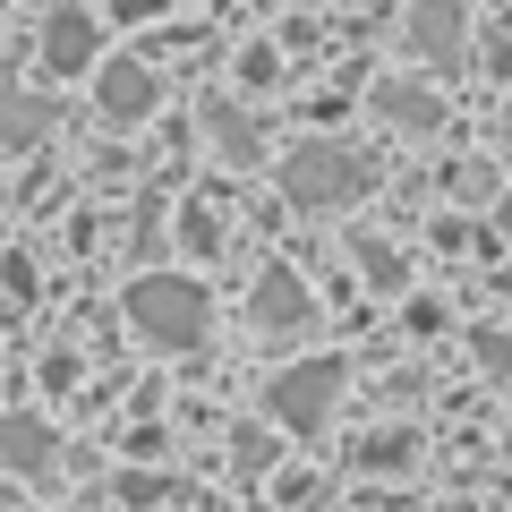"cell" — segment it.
Masks as SVG:
<instances>
[{
	"label": "cell",
	"instance_id": "cell-13",
	"mask_svg": "<svg viewBox=\"0 0 512 512\" xmlns=\"http://www.w3.org/2000/svg\"><path fill=\"white\" fill-rule=\"evenodd\" d=\"M402 453H410V436H376V444H367L359 461H367V470H393V461H402Z\"/></svg>",
	"mask_w": 512,
	"mask_h": 512
},
{
	"label": "cell",
	"instance_id": "cell-4",
	"mask_svg": "<svg viewBox=\"0 0 512 512\" xmlns=\"http://www.w3.org/2000/svg\"><path fill=\"white\" fill-rule=\"evenodd\" d=\"M461 0H419L410 9V52L427 60V69H461Z\"/></svg>",
	"mask_w": 512,
	"mask_h": 512
},
{
	"label": "cell",
	"instance_id": "cell-7",
	"mask_svg": "<svg viewBox=\"0 0 512 512\" xmlns=\"http://www.w3.org/2000/svg\"><path fill=\"white\" fill-rule=\"evenodd\" d=\"M376 111L393 128H402V137H436V120H444V103L427 86H410V77H393V86H376Z\"/></svg>",
	"mask_w": 512,
	"mask_h": 512
},
{
	"label": "cell",
	"instance_id": "cell-15",
	"mask_svg": "<svg viewBox=\"0 0 512 512\" xmlns=\"http://www.w3.org/2000/svg\"><path fill=\"white\" fill-rule=\"evenodd\" d=\"M504 163H512V120H504Z\"/></svg>",
	"mask_w": 512,
	"mask_h": 512
},
{
	"label": "cell",
	"instance_id": "cell-2",
	"mask_svg": "<svg viewBox=\"0 0 512 512\" xmlns=\"http://www.w3.org/2000/svg\"><path fill=\"white\" fill-rule=\"evenodd\" d=\"M128 325L146 333L154 350H197L205 342V291L180 274H146L128 291Z\"/></svg>",
	"mask_w": 512,
	"mask_h": 512
},
{
	"label": "cell",
	"instance_id": "cell-10",
	"mask_svg": "<svg viewBox=\"0 0 512 512\" xmlns=\"http://www.w3.org/2000/svg\"><path fill=\"white\" fill-rule=\"evenodd\" d=\"M0 461H9V470H43V461H52V436H43L35 419H9L0 427Z\"/></svg>",
	"mask_w": 512,
	"mask_h": 512
},
{
	"label": "cell",
	"instance_id": "cell-12",
	"mask_svg": "<svg viewBox=\"0 0 512 512\" xmlns=\"http://www.w3.org/2000/svg\"><path fill=\"white\" fill-rule=\"evenodd\" d=\"M359 265H367V282H384V291H402V256L384 248V239H359Z\"/></svg>",
	"mask_w": 512,
	"mask_h": 512
},
{
	"label": "cell",
	"instance_id": "cell-3",
	"mask_svg": "<svg viewBox=\"0 0 512 512\" xmlns=\"http://www.w3.org/2000/svg\"><path fill=\"white\" fill-rule=\"evenodd\" d=\"M333 402H342V359H299V367L274 376V419L291 436H316L333 419Z\"/></svg>",
	"mask_w": 512,
	"mask_h": 512
},
{
	"label": "cell",
	"instance_id": "cell-8",
	"mask_svg": "<svg viewBox=\"0 0 512 512\" xmlns=\"http://www.w3.org/2000/svg\"><path fill=\"white\" fill-rule=\"evenodd\" d=\"M205 128H214V146H222V163H256V120L248 111H231V103H205Z\"/></svg>",
	"mask_w": 512,
	"mask_h": 512
},
{
	"label": "cell",
	"instance_id": "cell-9",
	"mask_svg": "<svg viewBox=\"0 0 512 512\" xmlns=\"http://www.w3.org/2000/svg\"><path fill=\"white\" fill-rule=\"evenodd\" d=\"M43 60H52V69H86V60H94V26L77 18V9H60L52 35H43Z\"/></svg>",
	"mask_w": 512,
	"mask_h": 512
},
{
	"label": "cell",
	"instance_id": "cell-5",
	"mask_svg": "<svg viewBox=\"0 0 512 512\" xmlns=\"http://www.w3.org/2000/svg\"><path fill=\"white\" fill-rule=\"evenodd\" d=\"M94 103H103V120H146V111H154V77L146 69H137V60H111V69H103V86H94Z\"/></svg>",
	"mask_w": 512,
	"mask_h": 512
},
{
	"label": "cell",
	"instance_id": "cell-1",
	"mask_svg": "<svg viewBox=\"0 0 512 512\" xmlns=\"http://www.w3.org/2000/svg\"><path fill=\"white\" fill-rule=\"evenodd\" d=\"M367 180H376V163H367L359 146H333V137H316V146H291V163H282V197L308 205V214H333V205H359Z\"/></svg>",
	"mask_w": 512,
	"mask_h": 512
},
{
	"label": "cell",
	"instance_id": "cell-14",
	"mask_svg": "<svg viewBox=\"0 0 512 512\" xmlns=\"http://www.w3.org/2000/svg\"><path fill=\"white\" fill-rule=\"evenodd\" d=\"M274 461V436H239V470H265Z\"/></svg>",
	"mask_w": 512,
	"mask_h": 512
},
{
	"label": "cell",
	"instance_id": "cell-6",
	"mask_svg": "<svg viewBox=\"0 0 512 512\" xmlns=\"http://www.w3.org/2000/svg\"><path fill=\"white\" fill-rule=\"evenodd\" d=\"M308 316H316V299H308L299 274H265V282H256V325H265V333H299Z\"/></svg>",
	"mask_w": 512,
	"mask_h": 512
},
{
	"label": "cell",
	"instance_id": "cell-11",
	"mask_svg": "<svg viewBox=\"0 0 512 512\" xmlns=\"http://www.w3.org/2000/svg\"><path fill=\"white\" fill-rule=\"evenodd\" d=\"M43 128H52V103H35V94H0V137H43Z\"/></svg>",
	"mask_w": 512,
	"mask_h": 512
}]
</instances>
